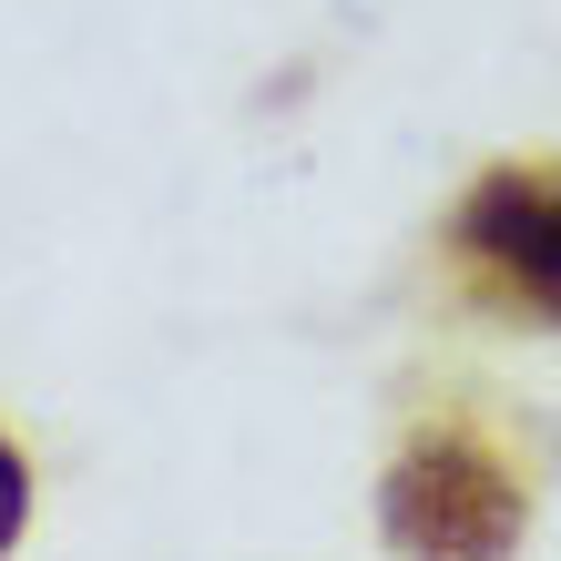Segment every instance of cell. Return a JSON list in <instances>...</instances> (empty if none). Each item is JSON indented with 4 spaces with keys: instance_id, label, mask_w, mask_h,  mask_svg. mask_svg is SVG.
I'll return each mask as SVG.
<instances>
[{
    "instance_id": "cell-1",
    "label": "cell",
    "mask_w": 561,
    "mask_h": 561,
    "mask_svg": "<svg viewBox=\"0 0 561 561\" xmlns=\"http://www.w3.org/2000/svg\"><path fill=\"white\" fill-rule=\"evenodd\" d=\"M378 531L409 561H511L531 531V449L490 419V399L428 409L388 459Z\"/></svg>"
},
{
    "instance_id": "cell-2",
    "label": "cell",
    "mask_w": 561,
    "mask_h": 561,
    "mask_svg": "<svg viewBox=\"0 0 561 561\" xmlns=\"http://www.w3.org/2000/svg\"><path fill=\"white\" fill-rule=\"evenodd\" d=\"M449 296L561 337V163H490L439 225Z\"/></svg>"
},
{
    "instance_id": "cell-3",
    "label": "cell",
    "mask_w": 561,
    "mask_h": 561,
    "mask_svg": "<svg viewBox=\"0 0 561 561\" xmlns=\"http://www.w3.org/2000/svg\"><path fill=\"white\" fill-rule=\"evenodd\" d=\"M21 520H31V459L0 439V561H11V541H21Z\"/></svg>"
}]
</instances>
